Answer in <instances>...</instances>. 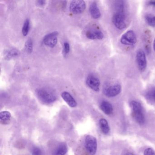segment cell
Returning <instances> with one entry per match:
<instances>
[{"instance_id": "1", "label": "cell", "mask_w": 155, "mask_h": 155, "mask_svg": "<svg viewBox=\"0 0 155 155\" xmlns=\"http://www.w3.org/2000/svg\"><path fill=\"white\" fill-rule=\"evenodd\" d=\"M39 99L44 103L50 104L57 99V97L53 91L46 88L38 89L36 91Z\"/></svg>"}, {"instance_id": "2", "label": "cell", "mask_w": 155, "mask_h": 155, "mask_svg": "<svg viewBox=\"0 0 155 155\" xmlns=\"http://www.w3.org/2000/svg\"><path fill=\"white\" fill-rule=\"evenodd\" d=\"M132 108L133 116L136 121L140 125H143L145 122V118L143 112V108L140 103L133 101L130 103Z\"/></svg>"}, {"instance_id": "3", "label": "cell", "mask_w": 155, "mask_h": 155, "mask_svg": "<svg viewBox=\"0 0 155 155\" xmlns=\"http://www.w3.org/2000/svg\"><path fill=\"white\" fill-rule=\"evenodd\" d=\"M114 26L119 30H123L127 27L126 16L124 11H117L112 18Z\"/></svg>"}, {"instance_id": "4", "label": "cell", "mask_w": 155, "mask_h": 155, "mask_svg": "<svg viewBox=\"0 0 155 155\" xmlns=\"http://www.w3.org/2000/svg\"><path fill=\"white\" fill-rule=\"evenodd\" d=\"M97 140L93 136L88 135L85 138V147L90 155L96 154L97 150Z\"/></svg>"}, {"instance_id": "5", "label": "cell", "mask_w": 155, "mask_h": 155, "mask_svg": "<svg viewBox=\"0 0 155 155\" xmlns=\"http://www.w3.org/2000/svg\"><path fill=\"white\" fill-rule=\"evenodd\" d=\"M137 37L135 32L129 30L124 33L120 38V42L123 45L133 46L137 42Z\"/></svg>"}, {"instance_id": "6", "label": "cell", "mask_w": 155, "mask_h": 155, "mask_svg": "<svg viewBox=\"0 0 155 155\" xmlns=\"http://www.w3.org/2000/svg\"><path fill=\"white\" fill-rule=\"evenodd\" d=\"M85 2L81 0H76L71 2L70 5V10L74 14H79L84 12L86 9Z\"/></svg>"}, {"instance_id": "7", "label": "cell", "mask_w": 155, "mask_h": 155, "mask_svg": "<svg viewBox=\"0 0 155 155\" xmlns=\"http://www.w3.org/2000/svg\"><path fill=\"white\" fill-rule=\"evenodd\" d=\"M58 33L57 31H54L47 34L43 38V43L48 47L54 48L58 43Z\"/></svg>"}, {"instance_id": "8", "label": "cell", "mask_w": 155, "mask_h": 155, "mask_svg": "<svg viewBox=\"0 0 155 155\" xmlns=\"http://www.w3.org/2000/svg\"><path fill=\"white\" fill-rule=\"evenodd\" d=\"M136 58L139 69L141 71H145L147 66V58L145 52L142 50H139L137 52Z\"/></svg>"}, {"instance_id": "9", "label": "cell", "mask_w": 155, "mask_h": 155, "mask_svg": "<svg viewBox=\"0 0 155 155\" xmlns=\"http://www.w3.org/2000/svg\"><path fill=\"white\" fill-rule=\"evenodd\" d=\"M86 84L89 87L95 91H98L100 90V81L99 79L92 74L88 75L86 80Z\"/></svg>"}, {"instance_id": "10", "label": "cell", "mask_w": 155, "mask_h": 155, "mask_svg": "<svg viewBox=\"0 0 155 155\" xmlns=\"http://www.w3.org/2000/svg\"><path fill=\"white\" fill-rule=\"evenodd\" d=\"M121 90V86L119 84H116L105 87L104 90V93L107 97H111L117 96L120 93Z\"/></svg>"}, {"instance_id": "11", "label": "cell", "mask_w": 155, "mask_h": 155, "mask_svg": "<svg viewBox=\"0 0 155 155\" xmlns=\"http://www.w3.org/2000/svg\"><path fill=\"white\" fill-rule=\"evenodd\" d=\"M86 36L87 38L91 40H101L103 39L104 35L101 31L90 30L86 32Z\"/></svg>"}, {"instance_id": "12", "label": "cell", "mask_w": 155, "mask_h": 155, "mask_svg": "<svg viewBox=\"0 0 155 155\" xmlns=\"http://www.w3.org/2000/svg\"><path fill=\"white\" fill-rule=\"evenodd\" d=\"M61 96L63 99L70 107H74L77 106V103L76 100L69 92L64 91L61 93Z\"/></svg>"}, {"instance_id": "13", "label": "cell", "mask_w": 155, "mask_h": 155, "mask_svg": "<svg viewBox=\"0 0 155 155\" xmlns=\"http://www.w3.org/2000/svg\"><path fill=\"white\" fill-rule=\"evenodd\" d=\"M89 12L93 18L98 19L100 18L101 13L96 2H94L91 4L89 7Z\"/></svg>"}, {"instance_id": "14", "label": "cell", "mask_w": 155, "mask_h": 155, "mask_svg": "<svg viewBox=\"0 0 155 155\" xmlns=\"http://www.w3.org/2000/svg\"><path fill=\"white\" fill-rule=\"evenodd\" d=\"M100 108L107 115H110L113 112V107L109 102L103 101L100 105Z\"/></svg>"}, {"instance_id": "15", "label": "cell", "mask_w": 155, "mask_h": 155, "mask_svg": "<svg viewBox=\"0 0 155 155\" xmlns=\"http://www.w3.org/2000/svg\"><path fill=\"white\" fill-rule=\"evenodd\" d=\"M68 151V147L64 143H61L57 147L52 155H65Z\"/></svg>"}, {"instance_id": "16", "label": "cell", "mask_w": 155, "mask_h": 155, "mask_svg": "<svg viewBox=\"0 0 155 155\" xmlns=\"http://www.w3.org/2000/svg\"><path fill=\"white\" fill-rule=\"evenodd\" d=\"M99 124L102 132L105 134H108L110 131V127L107 121L105 119L101 118L100 120Z\"/></svg>"}, {"instance_id": "17", "label": "cell", "mask_w": 155, "mask_h": 155, "mask_svg": "<svg viewBox=\"0 0 155 155\" xmlns=\"http://www.w3.org/2000/svg\"><path fill=\"white\" fill-rule=\"evenodd\" d=\"M19 54V51L17 49H11L6 51L5 54V58L7 59H11L18 57Z\"/></svg>"}, {"instance_id": "18", "label": "cell", "mask_w": 155, "mask_h": 155, "mask_svg": "<svg viewBox=\"0 0 155 155\" xmlns=\"http://www.w3.org/2000/svg\"><path fill=\"white\" fill-rule=\"evenodd\" d=\"M11 118V114L9 111H4L0 113V119L1 121L7 122Z\"/></svg>"}, {"instance_id": "19", "label": "cell", "mask_w": 155, "mask_h": 155, "mask_svg": "<svg viewBox=\"0 0 155 155\" xmlns=\"http://www.w3.org/2000/svg\"><path fill=\"white\" fill-rule=\"evenodd\" d=\"M30 29V21L29 19H27L24 22L22 28V32L24 36H27L28 34L29 31Z\"/></svg>"}, {"instance_id": "20", "label": "cell", "mask_w": 155, "mask_h": 155, "mask_svg": "<svg viewBox=\"0 0 155 155\" xmlns=\"http://www.w3.org/2000/svg\"><path fill=\"white\" fill-rule=\"evenodd\" d=\"M25 49L28 53H31L33 50V45H32V41L31 39L29 38L26 41L25 44Z\"/></svg>"}, {"instance_id": "21", "label": "cell", "mask_w": 155, "mask_h": 155, "mask_svg": "<svg viewBox=\"0 0 155 155\" xmlns=\"http://www.w3.org/2000/svg\"><path fill=\"white\" fill-rule=\"evenodd\" d=\"M146 21L149 25L151 27H155V16L148 15L146 17Z\"/></svg>"}, {"instance_id": "22", "label": "cell", "mask_w": 155, "mask_h": 155, "mask_svg": "<svg viewBox=\"0 0 155 155\" xmlns=\"http://www.w3.org/2000/svg\"><path fill=\"white\" fill-rule=\"evenodd\" d=\"M70 51V46L69 43L68 42H65L63 45V56L65 58H67Z\"/></svg>"}, {"instance_id": "23", "label": "cell", "mask_w": 155, "mask_h": 155, "mask_svg": "<svg viewBox=\"0 0 155 155\" xmlns=\"http://www.w3.org/2000/svg\"><path fill=\"white\" fill-rule=\"evenodd\" d=\"M147 97L150 100L155 101V89L149 91L147 94Z\"/></svg>"}, {"instance_id": "24", "label": "cell", "mask_w": 155, "mask_h": 155, "mask_svg": "<svg viewBox=\"0 0 155 155\" xmlns=\"http://www.w3.org/2000/svg\"><path fill=\"white\" fill-rule=\"evenodd\" d=\"M32 155H42V152L41 150L38 147H35L33 149Z\"/></svg>"}, {"instance_id": "25", "label": "cell", "mask_w": 155, "mask_h": 155, "mask_svg": "<svg viewBox=\"0 0 155 155\" xmlns=\"http://www.w3.org/2000/svg\"><path fill=\"white\" fill-rule=\"evenodd\" d=\"M144 155H155V152L152 149L148 148L144 151Z\"/></svg>"}, {"instance_id": "26", "label": "cell", "mask_w": 155, "mask_h": 155, "mask_svg": "<svg viewBox=\"0 0 155 155\" xmlns=\"http://www.w3.org/2000/svg\"><path fill=\"white\" fill-rule=\"evenodd\" d=\"M45 3H46V1H42V0H40V1H38L37 2V4L40 7L44 6L45 4Z\"/></svg>"}, {"instance_id": "27", "label": "cell", "mask_w": 155, "mask_h": 155, "mask_svg": "<svg viewBox=\"0 0 155 155\" xmlns=\"http://www.w3.org/2000/svg\"><path fill=\"white\" fill-rule=\"evenodd\" d=\"M149 5H151V6H154L155 7V1H150L148 3Z\"/></svg>"}, {"instance_id": "28", "label": "cell", "mask_w": 155, "mask_h": 155, "mask_svg": "<svg viewBox=\"0 0 155 155\" xmlns=\"http://www.w3.org/2000/svg\"><path fill=\"white\" fill-rule=\"evenodd\" d=\"M122 155H135L134 154H132V153L130 152H125L124 153H122Z\"/></svg>"}, {"instance_id": "29", "label": "cell", "mask_w": 155, "mask_h": 155, "mask_svg": "<svg viewBox=\"0 0 155 155\" xmlns=\"http://www.w3.org/2000/svg\"><path fill=\"white\" fill-rule=\"evenodd\" d=\"M153 49L155 51V38L154 39V42H153Z\"/></svg>"}]
</instances>
